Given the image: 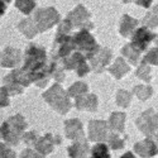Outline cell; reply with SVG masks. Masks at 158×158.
I'll use <instances>...</instances> for the list:
<instances>
[{
	"instance_id": "obj_1",
	"label": "cell",
	"mask_w": 158,
	"mask_h": 158,
	"mask_svg": "<svg viewBox=\"0 0 158 158\" xmlns=\"http://www.w3.org/2000/svg\"><path fill=\"white\" fill-rule=\"evenodd\" d=\"M27 127V124L24 123L23 118L20 116H15L11 120H9V123L4 124L3 128H2V131H3V138L13 144V146H15L19 140V135H20V131Z\"/></svg>"
},
{
	"instance_id": "obj_2",
	"label": "cell",
	"mask_w": 158,
	"mask_h": 158,
	"mask_svg": "<svg viewBox=\"0 0 158 158\" xmlns=\"http://www.w3.org/2000/svg\"><path fill=\"white\" fill-rule=\"evenodd\" d=\"M46 99H48L49 104L53 105V108H56L57 110H60L61 113H66L67 109L70 108V105L67 102V99H66L64 94L62 93V90L60 89V86H53L49 93H47L44 95Z\"/></svg>"
},
{
	"instance_id": "obj_3",
	"label": "cell",
	"mask_w": 158,
	"mask_h": 158,
	"mask_svg": "<svg viewBox=\"0 0 158 158\" xmlns=\"http://www.w3.org/2000/svg\"><path fill=\"white\" fill-rule=\"evenodd\" d=\"M134 151L142 157V158H151L152 156H156L158 153L157 146L149 139L139 142L134 146Z\"/></svg>"
},
{
	"instance_id": "obj_4",
	"label": "cell",
	"mask_w": 158,
	"mask_h": 158,
	"mask_svg": "<svg viewBox=\"0 0 158 158\" xmlns=\"http://www.w3.org/2000/svg\"><path fill=\"white\" fill-rule=\"evenodd\" d=\"M143 116L146 118L148 122H143V123H142V122H138L139 128L143 129V131H144L146 134H148V135H151V137H156L157 140H158V115H154V116L152 118V122H153V123H151V119L148 118V113L144 114Z\"/></svg>"
},
{
	"instance_id": "obj_5",
	"label": "cell",
	"mask_w": 158,
	"mask_h": 158,
	"mask_svg": "<svg viewBox=\"0 0 158 158\" xmlns=\"http://www.w3.org/2000/svg\"><path fill=\"white\" fill-rule=\"evenodd\" d=\"M60 142H61L60 138L53 139L48 134L42 139H35L34 146H35L37 151L41 154H47V153H51L52 149H53V143H60Z\"/></svg>"
},
{
	"instance_id": "obj_6",
	"label": "cell",
	"mask_w": 158,
	"mask_h": 158,
	"mask_svg": "<svg viewBox=\"0 0 158 158\" xmlns=\"http://www.w3.org/2000/svg\"><path fill=\"white\" fill-rule=\"evenodd\" d=\"M153 38V34H151L147 29H139L138 33L134 35V46L140 51H143L147 47V44L149 43V41Z\"/></svg>"
},
{
	"instance_id": "obj_7",
	"label": "cell",
	"mask_w": 158,
	"mask_h": 158,
	"mask_svg": "<svg viewBox=\"0 0 158 158\" xmlns=\"http://www.w3.org/2000/svg\"><path fill=\"white\" fill-rule=\"evenodd\" d=\"M105 134H106V128H105L104 123L95 122L90 124V138L93 140H96V142L104 140Z\"/></svg>"
},
{
	"instance_id": "obj_8",
	"label": "cell",
	"mask_w": 158,
	"mask_h": 158,
	"mask_svg": "<svg viewBox=\"0 0 158 158\" xmlns=\"http://www.w3.org/2000/svg\"><path fill=\"white\" fill-rule=\"evenodd\" d=\"M89 152L87 143L85 140L76 142L72 147L69 148V154L71 158H84Z\"/></svg>"
},
{
	"instance_id": "obj_9",
	"label": "cell",
	"mask_w": 158,
	"mask_h": 158,
	"mask_svg": "<svg viewBox=\"0 0 158 158\" xmlns=\"http://www.w3.org/2000/svg\"><path fill=\"white\" fill-rule=\"evenodd\" d=\"M66 131H67V137L71 139L82 138V127L78 123V120H70L66 124Z\"/></svg>"
},
{
	"instance_id": "obj_10",
	"label": "cell",
	"mask_w": 158,
	"mask_h": 158,
	"mask_svg": "<svg viewBox=\"0 0 158 158\" xmlns=\"http://www.w3.org/2000/svg\"><path fill=\"white\" fill-rule=\"evenodd\" d=\"M93 158H111L108 147L102 143H99L93 148Z\"/></svg>"
},
{
	"instance_id": "obj_11",
	"label": "cell",
	"mask_w": 158,
	"mask_h": 158,
	"mask_svg": "<svg viewBox=\"0 0 158 158\" xmlns=\"http://www.w3.org/2000/svg\"><path fill=\"white\" fill-rule=\"evenodd\" d=\"M124 114H114L111 116V127L116 130H123Z\"/></svg>"
},
{
	"instance_id": "obj_12",
	"label": "cell",
	"mask_w": 158,
	"mask_h": 158,
	"mask_svg": "<svg viewBox=\"0 0 158 158\" xmlns=\"http://www.w3.org/2000/svg\"><path fill=\"white\" fill-rule=\"evenodd\" d=\"M0 158H15V153L6 146H0Z\"/></svg>"
},
{
	"instance_id": "obj_13",
	"label": "cell",
	"mask_w": 158,
	"mask_h": 158,
	"mask_svg": "<svg viewBox=\"0 0 158 158\" xmlns=\"http://www.w3.org/2000/svg\"><path fill=\"white\" fill-rule=\"evenodd\" d=\"M109 144H110V147H111L113 149H120V148L124 147L123 140H120L119 138L115 137V135H111V137H110V142H109Z\"/></svg>"
},
{
	"instance_id": "obj_14",
	"label": "cell",
	"mask_w": 158,
	"mask_h": 158,
	"mask_svg": "<svg viewBox=\"0 0 158 158\" xmlns=\"http://www.w3.org/2000/svg\"><path fill=\"white\" fill-rule=\"evenodd\" d=\"M20 158H46V157L41 153H37V152L32 151V149H25L20 154Z\"/></svg>"
},
{
	"instance_id": "obj_15",
	"label": "cell",
	"mask_w": 158,
	"mask_h": 158,
	"mask_svg": "<svg viewBox=\"0 0 158 158\" xmlns=\"http://www.w3.org/2000/svg\"><path fill=\"white\" fill-rule=\"evenodd\" d=\"M144 61H148V62H152V63L157 64L158 63V49H152V52L146 57Z\"/></svg>"
},
{
	"instance_id": "obj_16",
	"label": "cell",
	"mask_w": 158,
	"mask_h": 158,
	"mask_svg": "<svg viewBox=\"0 0 158 158\" xmlns=\"http://www.w3.org/2000/svg\"><path fill=\"white\" fill-rule=\"evenodd\" d=\"M70 91H71V95H76L77 93H84V91H86V86L84 85V84H76L72 89H70Z\"/></svg>"
},
{
	"instance_id": "obj_17",
	"label": "cell",
	"mask_w": 158,
	"mask_h": 158,
	"mask_svg": "<svg viewBox=\"0 0 158 158\" xmlns=\"http://www.w3.org/2000/svg\"><path fill=\"white\" fill-rule=\"evenodd\" d=\"M3 94H4V89L0 90V105H2V106H4V105H6V104H8L6 98H5Z\"/></svg>"
},
{
	"instance_id": "obj_18",
	"label": "cell",
	"mask_w": 158,
	"mask_h": 158,
	"mask_svg": "<svg viewBox=\"0 0 158 158\" xmlns=\"http://www.w3.org/2000/svg\"><path fill=\"white\" fill-rule=\"evenodd\" d=\"M120 158H135V157H134L133 154H131L130 152H128V153H125V154H124L123 157H120Z\"/></svg>"
}]
</instances>
